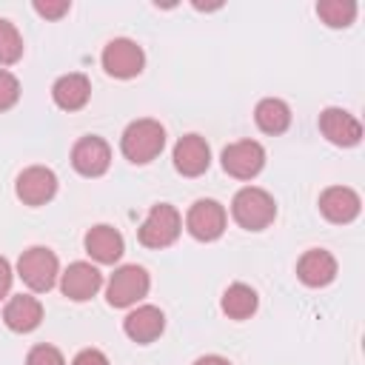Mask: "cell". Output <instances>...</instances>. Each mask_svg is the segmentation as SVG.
Masks as SVG:
<instances>
[{
  "instance_id": "9c48e42d",
  "label": "cell",
  "mask_w": 365,
  "mask_h": 365,
  "mask_svg": "<svg viewBox=\"0 0 365 365\" xmlns=\"http://www.w3.org/2000/svg\"><path fill=\"white\" fill-rule=\"evenodd\" d=\"M108 163H111V148L103 137H83L77 140L74 151H71V165L83 174V177H100L108 171Z\"/></svg>"
},
{
  "instance_id": "e0dca14e",
  "label": "cell",
  "mask_w": 365,
  "mask_h": 365,
  "mask_svg": "<svg viewBox=\"0 0 365 365\" xmlns=\"http://www.w3.org/2000/svg\"><path fill=\"white\" fill-rule=\"evenodd\" d=\"M123 328H125V334H128L134 342H143V345H145V342H154V339L163 334L165 317H163V311L154 308V305H140L137 311H131V314L125 317Z\"/></svg>"
},
{
  "instance_id": "7402d4cb",
  "label": "cell",
  "mask_w": 365,
  "mask_h": 365,
  "mask_svg": "<svg viewBox=\"0 0 365 365\" xmlns=\"http://www.w3.org/2000/svg\"><path fill=\"white\" fill-rule=\"evenodd\" d=\"M317 14L331 26V29H342L354 20L356 14V3L354 0H322L317 3Z\"/></svg>"
},
{
  "instance_id": "ba28073f",
  "label": "cell",
  "mask_w": 365,
  "mask_h": 365,
  "mask_svg": "<svg viewBox=\"0 0 365 365\" xmlns=\"http://www.w3.org/2000/svg\"><path fill=\"white\" fill-rule=\"evenodd\" d=\"M185 225H188L191 237L211 242L225 231V208L217 200H197L185 217Z\"/></svg>"
},
{
  "instance_id": "83f0119b",
  "label": "cell",
  "mask_w": 365,
  "mask_h": 365,
  "mask_svg": "<svg viewBox=\"0 0 365 365\" xmlns=\"http://www.w3.org/2000/svg\"><path fill=\"white\" fill-rule=\"evenodd\" d=\"M9 288H11V265L0 257V299L9 294Z\"/></svg>"
},
{
  "instance_id": "484cf974",
  "label": "cell",
  "mask_w": 365,
  "mask_h": 365,
  "mask_svg": "<svg viewBox=\"0 0 365 365\" xmlns=\"http://www.w3.org/2000/svg\"><path fill=\"white\" fill-rule=\"evenodd\" d=\"M68 9H71L68 0H34V11H37L40 17H51V20H57V17H63Z\"/></svg>"
},
{
  "instance_id": "d4e9b609",
  "label": "cell",
  "mask_w": 365,
  "mask_h": 365,
  "mask_svg": "<svg viewBox=\"0 0 365 365\" xmlns=\"http://www.w3.org/2000/svg\"><path fill=\"white\" fill-rule=\"evenodd\" d=\"M26 365H66V359L54 345H34L26 356Z\"/></svg>"
},
{
  "instance_id": "cb8c5ba5",
  "label": "cell",
  "mask_w": 365,
  "mask_h": 365,
  "mask_svg": "<svg viewBox=\"0 0 365 365\" xmlns=\"http://www.w3.org/2000/svg\"><path fill=\"white\" fill-rule=\"evenodd\" d=\"M17 97H20V83H17V77H14L11 71L0 68V111L11 108V106L17 103Z\"/></svg>"
},
{
  "instance_id": "52a82bcc",
  "label": "cell",
  "mask_w": 365,
  "mask_h": 365,
  "mask_svg": "<svg viewBox=\"0 0 365 365\" xmlns=\"http://www.w3.org/2000/svg\"><path fill=\"white\" fill-rule=\"evenodd\" d=\"M265 165V151L259 143L254 140H240V143H231L225 151H222V168L237 177V180H251L254 174H259V168Z\"/></svg>"
},
{
  "instance_id": "ac0fdd59",
  "label": "cell",
  "mask_w": 365,
  "mask_h": 365,
  "mask_svg": "<svg viewBox=\"0 0 365 365\" xmlns=\"http://www.w3.org/2000/svg\"><path fill=\"white\" fill-rule=\"evenodd\" d=\"M88 94H91V83L86 74H63L54 86H51V97L60 108L66 111H77L88 103Z\"/></svg>"
},
{
  "instance_id": "9a60e30c",
  "label": "cell",
  "mask_w": 365,
  "mask_h": 365,
  "mask_svg": "<svg viewBox=\"0 0 365 365\" xmlns=\"http://www.w3.org/2000/svg\"><path fill=\"white\" fill-rule=\"evenodd\" d=\"M319 211L331 222H351L359 214V197H356V191H351L345 185H331L319 197Z\"/></svg>"
},
{
  "instance_id": "3957f363",
  "label": "cell",
  "mask_w": 365,
  "mask_h": 365,
  "mask_svg": "<svg viewBox=\"0 0 365 365\" xmlns=\"http://www.w3.org/2000/svg\"><path fill=\"white\" fill-rule=\"evenodd\" d=\"M17 274L31 291H48L57 279V257L48 248L34 245L17 259Z\"/></svg>"
},
{
  "instance_id": "d6986e66",
  "label": "cell",
  "mask_w": 365,
  "mask_h": 365,
  "mask_svg": "<svg viewBox=\"0 0 365 365\" xmlns=\"http://www.w3.org/2000/svg\"><path fill=\"white\" fill-rule=\"evenodd\" d=\"M123 237L120 231H114L111 225H94L86 234V251L97 259V262H117L123 257Z\"/></svg>"
},
{
  "instance_id": "6da1fadb",
  "label": "cell",
  "mask_w": 365,
  "mask_h": 365,
  "mask_svg": "<svg viewBox=\"0 0 365 365\" xmlns=\"http://www.w3.org/2000/svg\"><path fill=\"white\" fill-rule=\"evenodd\" d=\"M120 145H123V154L131 160V163H137V165H145V163H151L160 151H163V145H165V131H163V125L157 123V120H134L125 131H123V140H120Z\"/></svg>"
},
{
  "instance_id": "44dd1931",
  "label": "cell",
  "mask_w": 365,
  "mask_h": 365,
  "mask_svg": "<svg viewBox=\"0 0 365 365\" xmlns=\"http://www.w3.org/2000/svg\"><path fill=\"white\" fill-rule=\"evenodd\" d=\"M222 311L231 317V319H245L257 311V294L254 288L242 285V282H234L225 288L222 294Z\"/></svg>"
},
{
  "instance_id": "5b68a950",
  "label": "cell",
  "mask_w": 365,
  "mask_h": 365,
  "mask_svg": "<svg viewBox=\"0 0 365 365\" xmlns=\"http://www.w3.org/2000/svg\"><path fill=\"white\" fill-rule=\"evenodd\" d=\"M145 291H148V274H145V268H140V265H123V268H117L111 274L106 297H108V305L125 308V305H134L137 299H143Z\"/></svg>"
},
{
  "instance_id": "7a4b0ae2",
  "label": "cell",
  "mask_w": 365,
  "mask_h": 365,
  "mask_svg": "<svg viewBox=\"0 0 365 365\" xmlns=\"http://www.w3.org/2000/svg\"><path fill=\"white\" fill-rule=\"evenodd\" d=\"M231 214L234 220L248 228V231H262L265 225H271V220L277 217V205H274V197L262 188H240L234 194V202H231Z\"/></svg>"
},
{
  "instance_id": "30bf717a",
  "label": "cell",
  "mask_w": 365,
  "mask_h": 365,
  "mask_svg": "<svg viewBox=\"0 0 365 365\" xmlns=\"http://www.w3.org/2000/svg\"><path fill=\"white\" fill-rule=\"evenodd\" d=\"M57 191V177L46 165H31L17 177V197L26 205H43L54 197Z\"/></svg>"
},
{
  "instance_id": "8fae6325",
  "label": "cell",
  "mask_w": 365,
  "mask_h": 365,
  "mask_svg": "<svg viewBox=\"0 0 365 365\" xmlns=\"http://www.w3.org/2000/svg\"><path fill=\"white\" fill-rule=\"evenodd\" d=\"M211 163V151L208 143L200 134H185L180 137V143L174 145V165L180 174L185 177H200Z\"/></svg>"
},
{
  "instance_id": "f1b7e54d",
  "label": "cell",
  "mask_w": 365,
  "mask_h": 365,
  "mask_svg": "<svg viewBox=\"0 0 365 365\" xmlns=\"http://www.w3.org/2000/svg\"><path fill=\"white\" fill-rule=\"evenodd\" d=\"M194 365H231V362L222 359V356H200Z\"/></svg>"
},
{
  "instance_id": "7c38bea8",
  "label": "cell",
  "mask_w": 365,
  "mask_h": 365,
  "mask_svg": "<svg viewBox=\"0 0 365 365\" xmlns=\"http://www.w3.org/2000/svg\"><path fill=\"white\" fill-rule=\"evenodd\" d=\"M319 131L334 143V145H356L362 137V125L354 114L342 108H325L319 114Z\"/></svg>"
},
{
  "instance_id": "8992f818",
  "label": "cell",
  "mask_w": 365,
  "mask_h": 365,
  "mask_svg": "<svg viewBox=\"0 0 365 365\" xmlns=\"http://www.w3.org/2000/svg\"><path fill=\"white\" fill-rule=\"evenodd\" d=\"M143 63H145L143 48L128 37H117L103 48V68L111 77H120V80L137 77L143 71Z\"/></svg>"
},
{
  "instance_id": "277c9868",
  "label": "cell",
  "mask_w": 365,
  "mask_h": 365,
  "mask_svg": "<svg viewBox=\"0 0 365 365\" xmlns=\"http://www.w3.org/2000/svg\"><path fill=\"white\" fill-rule=\"evenodd\" d=\"M177 234H180V214L168 202L154 205L148 211L145 222L140 225V242L145 248H165L177 240Z\"/></svg>"
},
{
  "instance_id": "ffe728a7",
  "label": "cell",
  "mask_w": 365,
  "mask_h": 365,
  "mask_svg": "<svg viewBox=\"0 0 365 365\" xmlns=\"http://www.w3.org/2000/svg\"><path fill=\"white\" fill-rule=\"evenodd\" d=\"M254 120L265 134H282L291 123V108L277 97H265V100L257 103Z\"/></svg>"
},
{
  "instance_id": "4316f807",
  "label": "cell",
  "mask_w": 365,
  "mask_h": 365,
  "mask_svg": "<svg viewBox=\"0 0 365 365\" xmlns=\"http://www.w3.org/2000/svg\"><path fill=\"white\" fill-rule=\"evenodd\" d=\"M71 365H108V359H106L103 351H97V348H86V351H80V354L74 356Z\"/></svg>"
},
{
  "instance_id": "4fadbf2b",
  "label": "cell",
  "mask_w": 365,
  "mask_h": 365,
  "mask_svg": "<svg viewBox=\"0 0 365 365\" xmlns=\"http://www.w3.org/2000/svg\"><path fill=\"white\" fill-rule=\"evenodd\" d=\"M103 285V274L88 262H71L63 274V294L74 302L91 299Z\"/></svg>"
},
{
  "instance_id": "5bb4252c",
  "label": "cell",
  "mask_w": 365,
  "mask_h": 365,
  "mask_svg": "<svg viewBox=\"0 0 365 365\" xmlns=\"http://www.w3.org/2000/svg\"><path fill=\"white\" fill-rule=\"evenodd\" d=\"M297 277L311 285V288H319V285H328L334 277H336V259L322 251V248H311L299 257L297 262Z\"/></svg>"
},
{
  "instance_id": "603a6c76",
  "label": "cell",
  "mask_w": 365,
  "mask_h": 365,
  "mask_svg": "<svg viewBox=\"0 0 365 365\" xmlns=\"http://www.w3.org/2000/svg\"><path fill=\"white\" fill-rule=\"evenodd\" d=\"M20 57H23V37L14 29V23H9V20L0 17V63L11 66Z\"/></svg>"
},
{
  "instance_id": "2e32d148",
  "label": "cell",
  "mask_w": 365,
  "mask_h": 365,
  "mask_svg": "<svg viewBox=\"0 0 365 365\" xmlns=\"http://www.w3.org/2000/svg\"><path fill=\"white\" fill-rule=\"evenodd\" d=\"M3 319H6V325H9L11 331L29 334V331H34V328L40 325V319H43V305H40V299H34V297H29V294H17V297L9 299L6 311H3Z\"/></svg>"
}]
</instances>
